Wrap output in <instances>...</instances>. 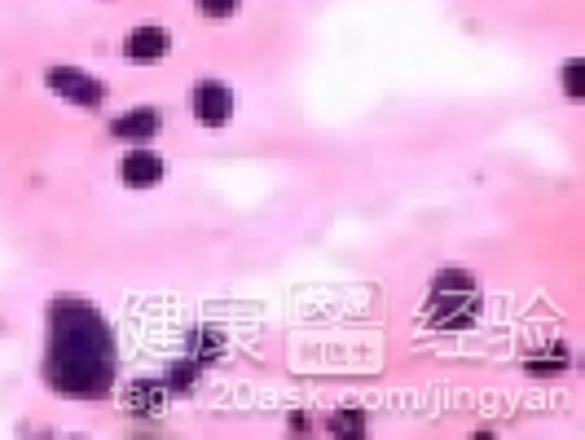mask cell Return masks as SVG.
I'll use <instances>...</instances> for the list:
<instances>
[{
  "label": "cell",
  "instance_id": "1",
  "mask_svg": "<svg viewBox=\"0 0 585 440\" xmlns=\"http://www.w3.org/2000/svg\"><path fill=\"white\" fill-rule=\"evenodd\" d=\"M44 379L62 396H106L115 383V335L88 300L58 295L49 304V352H44Z\"/></svg>",
  "mask_w": 585,
  "mask_h": 440
},
{
  "label": "cell",
  "instance_id": "2",
  "mask_svg": "<svg viewBox=\"0 0 585 440\" xmlns=\"http://www.w3.org/2000/svg\"><path fill=\"white\" fill-rule=\"evenodd\" d=\"M432 326L440 330H458V326H467L471 317H476V282L467 278L462 269H449V273H440V278L432 282Z\"/></svg>",
  "mask_w": 585,
  "mask_h": 440
},
{
  "label": "cell",
  "instance_id": "3",
  "mask_svg": "<svg viewBox=\"0 0 585 440\" xmlns=\"http://www.w3.org/2000/svg\"><path fill=\"white\" fill-rule=\"evenodd\" d=\"M44 84H49L58 97H66V102H75V106H97L102 102V84H97L93 75L75 71V66H53V71L44 75Z\"/></svg>",
  "mask_w": 585,
  "mask_h": 440
},
{
  "label": "cell",
  "instance_id": "4",
  "mask_svg": "<svg viewBox=\"0 0 585 440\" xmlns=\"http://www.w3.org/2000/svg\"><path fill=\"white\" fill-rule=\"evenodd\" d=\"M194 115L203 119L207 128L229 124V115H234V93H229L220 80H203L194 88Z\"/></svg>",
  "mask_w": 585,
  "mask_h": 440
},
{
  "label": "cell",
  "instance_id": "5",
  "mask_svg": "<svg viewBox=\"0 0 585 440\" xmlns=\"http://www.w3.org/2000/svg\"><path fill=\"white\" fill-rule=\"evenodd\" d=\"M119 176L124 185H159L163 181V159L150 150H132L124 163H119Z\"/></svg>",
  "mask_w": 585,
  "mask_h": 440
},
{
  "label": "cell",
  "instance_id": "6",
  "mask_svg": "<svg viewBox=\"0 0 585 440\" xmlns=\"http://www.w3.org/2000/svg\"><path fill=\"white\" fill-rule=\"evenodd\" d=\"M124 53H128L132 62H159L163 53H168V36H163L159 27H137L124 40Z\"/></svg>",
  "mask_w": 585,
  "mask_h": 440
},
{
  "label": "cell",
  "instance_id": "7",
  "mask_svg": "<svg viewBox=\"0 0 585 440\" xmlns=\"http://www.w3.org/2000/svg\"><path fill=\"white\" fill-rule=\"evenodd\" d=\"M110 132L124 141H146L159 132V110H128V115H119L115 124H110Z\"/></svg>",
  "mask_w": 585,
  "mask_h": 440
},
{
  "label": "cell",
  "instance_id": "8",
  "mask_svg": "<svg viewBox=\"0 0 585 440\" xmlns=\"http://www.w3.org/2000/svg\"><path fill=\"white\" fill-rule=\"evenodd\" d=\"M330 432H335V436H361V432H366V418H361L357 410H344V414L330 418Z\"/></svg>",
  "mask_w": 585,
  "mask_h": 440
},
{
  "label": "cell",
  "instance_id": "9",
  "mask_svg": "<svg viewBox=\"0 0 585 440\" xmlns=\"http://www.w3.org/2000/svg\"><path fill=\"white\" fill-rule=\"evenodd\" d=\"M159 396H163V388H154V383H141L137 392H128V410H154V405H159Z\"/></svg>",
  "mask_w": 585,
  "mask_h": 440
},
{
  "label": "cell",
  "instance_id": "10",
  "mask_svg": "<svg viewBox=\"0 0 585 440\" xmlns=\"http://www.w3.org/2000/svg\"><path fill=\"white\" fill-rule=\"evenodd\" d=\"M203 14H212V18H229L238 9V0H194Z\"/></svg>",
  "mask_w": 585,
  "mask_h": 440
},
{
  "label": "cell",
  "instance_id": "11",
  "mask_svg": "<svg viewBox=\"0 0 585 440\" xmlns=\"http://www.w3.org/2000/svg\"><path fill=\"white\" fill-rule=\"evenodd\" d=\"M564 84H568V97L581 102V62H568L564 66Z\"/></svg>",
  "mask_w": 585,
  "mask_h": 440
}]
</instances>
